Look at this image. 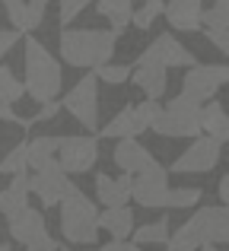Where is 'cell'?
I'll return each mask as SVG.
<instances>
[{"mask_svg":"<svg viewBox=\"0 0 229 251\" xmlns=\"http://www.w3.org/2000/svg\"><path fill=\"white\" fill-rule=\"evenodd\" d=\"M45 229H48L45 213H38L35 207H25V210H19L16 216H10V220H6V232H10V239L19 242V245H29V242L48 235Z\"/></svg>","mask_w":229,"mask_h":251,"instance_id":"obj_13","label":"cell"},{"mask_svg":"<svg viewBox=\"0 0 229 251\" xmlns=\"http://www.w3.org/2000/svg\"><path fill=\"white\" fill-rule=\"evenodd\" d=\"M57 143H61V137H35V140L25 143V162H29V169L35 172V169L48 166L57 156Z\"/></svg>","mask_w":229,"mask_h":251,"instance_id":"obj_22","label":"cell"},{"mask_svg":"<svg viewBox=\"0 0 229 251\" xmlns=\"http://www.w3.org/2000/svg\"><path fill=\"white\" fill-rule=\"evenodd\" d=\"M54 159L64 175H86L99 159V143L96 137H61Z\"/></svg>","mask_w":229,"mask_h":251,"instance_id":"obj_7","label":"cell"},{"mask_svg":"<svg viewBox=\"0 0 229 251\" xmlns=\"http://www.w3.org/2000/svg\"><path fill=\"white\" fill-rule=\"evenodd\" d=\"M0 251H13V248H10V245H0Z\"/></svg>","mask_w":229,"mask_h":251,"instance_id":"obj_44","label":"cell"},{"mask_svg":"<svg viewBox=\"0 0 229 251\" xmlns=\"http://www.w3.org/2000/svg\"><path fill=\"white\" fill-rule=\"evenodd\" d=\"M96 203L83 194L80 188L70 184L67 194L61 197V232L70 245H96L99 239V226H96Z\"/></svg>","mask_w":229,"mask_h":251,"instance_id":"obj_3","label":"cell"},{"mask_svg":"<svg viewBox=\"0 0 229 251\" xmlns=\"http://www.w3.org/2000/svg\"><path fill=\"white\" fill-rule=\"evenodd\" d=\"M130 239H134V245H166L169 242V223L159 220V223H147V226L134 229L130 232Z\"/></svg>","mask_w":229,"mask_h":251,"instance_id":"obj_25","label":"cell"},{"mask_svg":"<svg viewBox=\"0 0 229 251\" xmlns=\"http://www.w3.org/2000/svg\"><path fill=\"white\" fill-rule=\"evenodd\" d=\"M198 251H217V245H201Z\"/></svg>","mask_w":229,"mask_h":251,"instance_id":"obj_43","label":"cell"},{"mask_svg":"<svg viewBox=\"0 0 229 251\" xmlns=\"http://www.w3.org/2000/svg\"><path fill=\"white\" fill-rule=\"evenodd\" d=\"M201 134H207L210 140H217L220 147L229 140V118H226V108L220 102L201 105Z\"/></svg>","mask_w":229,"mask_h":251,"instance_id":"obj_18","label":"cell"},{"mask_svg":"<svg viewBox=\"0 0 229 251\" xmlns=\"http://www.w3.org/2000/svg\"><path fill=\"white\" fill-rule=\"evenodd\" d=\"M57 111H61V102H45L42 108H38L35 115L29 118V124H35V121H51V118H54Z\"/></svg>","mask_w":229,"mask_h":251,"instance_id":"obj_39","label":"cell"},{"mask_svg":"<svg viewBox=\"0 0 229 251\" xmlns=\"http://www.w3.org/2000/svg\"><path fill=\"white\" fill-rule=\"evenodd\" d=\"M25 96V86L19 76H13V70L10 67H3L0 64V102H19V99Z\"/></svg>","mask_w":229,"mask_h":251,"instance_id":"obj_27","label":"cell"},{"mask_svg":"<svg viewBox=\"0 0 229 251\" xmlns=\"http://www.w3.org/2000/svg\"><path fill=\"white\" fill-rule=\"evenodd\" d=\"M204 245V239H201V229L198 223H194V216L188 223H181L175 232H169V242H166V251H198Z\"/></svg>","mask_w":229,"mask_h":251,"instance_id":"obj_23","label":"cell"},{"mask_svg":"<svg viewBox=\"0 0 229 251\" xmlns=\"http://www.w3.org/2000/svg\"><path fill=\"white\" fill-rule=\"evenodd\" d=\"M96 201L105 210L127 207L130 201V175H96Z\"/></svg>","mask_w":229,"mask_h":251,"instance_id":"obj_16","label":"cell"},{"mask_svg":"<svg viewBox=\"0 0 229 251\" xmlns=\"http://www.w3.org/2000/svg\"><path fill=\"white\" fill-rule=\"evenodd\" d=\"M25 169H29V162H25V143H16L0 159V175H25Z\"/></svg>","mask_w":229,"mask_h":251,"instance_id":"obj_30","label":"cell"},{"mask_svg":"<svg viewBox=\"0 0 229 251\" xmlns=\"http://www.w3.org/2000/svg\"><path fill=\"white\" fill-rule=\"evenodd\" d=\"M93 76L99 83H108V86H121L130 80V67L127 64H102V67L93 70Z\"/></svg>","mask_w":229,"mask_h":251,"instance_id":"obj_33","label":"cell"},{"mask_svg":"<svg viewBox=\"0 0 229 251\" xmlns=\"http://www.w3.org/2000/svg\"><path fill=\"white\" fill-rule=\"evenodd\" d=\"M201 29H229V0H217V6L201 13Z\"/></svg>","mask_w":229,"mask_h":251,"instance_id":"obj_31","label":"cell"},{"mask_svg":"<svg viewBox=\"0 0 229 251\" xmlns=\"http://www.w3.org/2000/svg\"><path fill=\"white\" fill-rule=\"evenodd\" d=\"M99 251H140L134 245V242H108V245H102Z\"/></svg>","mask_w":229,"mask_h":251,"instance_id":"obj_41","label":"cell"},{"mask_svg":"<svg viewBox=\"0 0 229 251\" xmlns=\"http://www.w3.org/2000/svg\"><path fill=\"white\" fill-rule=\"evenodd\" d=\"M96 226L105 229L112 235V242H127V235L134 232V213L127 207H115V210H105V213L96 216Z\"/></svg>","mask_w":229,"mask_h":251,"instance_id":"obj_20","label":"cell"},{"mask_svg":"<svg viewBox=\"0 0 229 251\" xmlns=\"http://www.w3.org/2000/svg\"><path fill=\"white\" fill-rule=\"evenodd\" d=\"M25 178H29V194H35L42 207H54V203H61V197L67 194V188H70V178L64 175V169L57 166V159H51L48 166L35 169L32 175H25Z\"/></svg>","mask_w":229,"mask_h":251,"instance_id":"obj_11","label":"cell"},{"mask_svg":"<svg viewBox=\"0 0 229 251\" xmlns=\"http://www.w3.org/2000/svg\"><path fill=\"white\" fill-rule=\"evenodd\" d=\"M48 3H51V0H29V3H25V19H29V32H35L38 25L45 23Z\"/></svg>","mask_w":229,"mask_h":251,"instance_id":"obj_34","label":"cell"},{"mask_svg":"<svg viewBox=\"0 0 229 251\" xmlns=\"http://www.w3.org/2000/svg\"><path fill=\"white\" fill-rule=\"evenodd\" d=\"M3 3V13L6 19H10L13 32H19V35H29V19H25V0H0Z\"/></svg>","mask_w":229,"mask_h":251,"instance_id":"obj_32","label":"cell"},{"mask_svg":"<svg viewBox=\"0 0 229 251\" xmlns=\"http://www.w3.org/2000/svg\"><path fill=\"white\" fill-rule=\"evenodd\" d=\"M150 130H156L159 137H201V102L188 96H175L166 102L162 115L156 118V124Z\"/></svg>","mask_w":229,"mask_h":251,"instance_id":"obj_4","label":"cell"},{"mask_svg":"<svg viewBox=\"0 0 229 251\" xmlns=\"http://www.w3.org/2000/svg\"><path fill=\"white\" fill-rule=\"evenodd\" d=\"M162 6H166V0H143V3L130 13V25H134V29H140V32H147L150 25L162 16Z\"/></svg>","mask_w":229,"mask_h":251,"instance_id":"obj_26","label":"cell"},{"mask_svg":"<svg viewBox=\"0 0 229 251\" xmlns=\"http://www.w3.org/2000/svg\"><path fill=\"white\" fill-rule=\"evenodd\" d=\"M204 191L201 188H169L166 194V203L162 207H172V210H185V207H198Z\"/></svg>","mask_w":229,"mask_h":251,"instance_id":"obj_28","label":"cell"},{"mask_svg":"<svg viewBox=\"0 0 229 251\" xmlns=\"http://www.w3.org/2000/svg\"><path fill=\"white\" fill-rule=\"evenodd\" d=\"M169 25L175 32H198L201 29V13H204V3L201 0H169L162 6Z\"/></svg>","mask_w":229,"mask_h":251,"instance_id":"obj_17","label":"cell"},{"mask_svg":"<svg viewBox=\"0 0 229 251\" xmlns=\"http://www.w3.org/2000/svg\"><path fill=\"white\" fill-rule=\"evenodd\" d=\"M25 251H57V242L51 239V235H42V239L29 242V245H25Z\"/></svg>","mask_w":229,"mask_h":251,"instance_id":"obj_40","label":"cell"},{"mask_svg":"<svg viewBox=\"0 0 229 251\" xmlns=\"http://www.w3.org/2000/svg\"><path fill=\"white\" fill-rule=\"evenodd\" d=\"M207 42L217 45V51H229V29H204Z\"/></svg>","mask_w":229,"mask_h":251,"instance_id":"obj_36","label":"cell"},{"mask_svg":"<svg viewBox=\"0 0 229 251\" xmlns=\"http://www.w3.org/2000/svg\"><path fill=\"white\" fill-rule=\"evenodd\" d=\"M96 13L108 19L112 35L121 38L124 29L130 25V13H134V0H96Z\"/></svg>","mask_w":229,"mask_h":251,"instance_id":"obj_19","label":"cell"},{"mask_svg":"<svg viewBox=\"0 0 229 251\" xmlns=\"http://www.w3.org/2000/svg\"><path fill=\"white\" fill-rule=\"evenodd\" d=\"M194 223L201 229L204 245H226L229 242V210L226 207H198Z\"/></svg>","mask_w":229,"mask_h":251,"instance_id":"obj_12","label":"cell"},{"mask_svg":"<svg viewBox=\"0 0 229 251\" xmlns=\"http://www.w3.org/2000/svg\"><path fill=\"white\" fill-rule=\"evenodd\" d=\"M130 115H134V121H137L140 130H150L156 124V118L162 115V105L156 102V99H143L140 105H130Z\"/></svg>","mask_w":229,"mask_h":251,"instance_id":"obj_29","label":"cell"},{"mask_svg":"<svg viewBox=\"0 0 229 251\" xmlns=\"http://www.w3.org/2000/svg\"><path fill=\"white\" fill-rule=\"evenodd\" d=\"M137 61H140V64H159V67H166V70L169 67H194V64H198L191 51H188L175 35H169V32L156 35L153 42L140 51Z\"/></svg>","mask_w":229,"mask_h":251,"instance_id":"obj_10","label":"cell"},{"mask_svg":"<svg viewBox=\"0 0 229 251\" xmlns=\"http://www.w3.org/2000/svg\"><path fill=\"white\" fill-rule=\"evenodd\" d=\"M0 121H13V124H19L23 130H29V127H32L29 118H19L16 111H13V105H10V102H0Z\"/></svg>","mask_w":229,"mask_h":251,"instance_id":"obj_37","label":"cell"},{"mask_svg":"<svg viewBox=\"0 0 229 251\" xmlns=\"http://www.w3.org/2000/svg\"><path fill=\"white\" fill-rule=\"evenodd\" d=\"M61 108H67L83 127H99V80L93 74H86L74 89L64 96Z\"/></svg>","mask_w":229,"mask_h":251,"instance_id":"obj_6","label":"cell"},{"mask_svg":"<svg viewBox=\"0 0 229 251\" xmlns=\"http://www.w3.org/2000/svg\"><path fill=\"white\" fill-rule=\"evenodd\" d=\"M118 38L102 29H64L61 32V57L67 67L96 70L102 64H112Z\"/></svg>","mask_w":229,"mask_h":251,"instance_id":"obj_1","label":"cell"},{"mask_svg":"<svg viewBox=\"0 0 229 251\" xmlns=\"http://www.w3.org/2000/svg\"><path fill=\"white\" fill-rule=\"evenodd\" d=\"M220 156H223V147H220L217 140H210V137H194L191 147L181 150L178 159L172 162L175 175H201V172H213L220 162Z\"/></svg>","mask_w":229,"mask_h":251,"instance_id":"obj_8","label":"cell"},{"mask_svg":"<svg viewBox=\"0 0 229 251\" xmlns=\"http://www.w3.org/2000/svg\"><path fill=\"white\" fill-rule=\"evenodd\" d=\"M229 80V67L226 64H194V67H188L185 80H181V96L194 99V102H210L213 96H217V89H223Z\"/></svg>","mask_w":229,"mask_h":251,"instance_id":"obj_5","label":"cell"},{"mask_svg":"<svg viewBox=\"0 0 229 251\" xmlns=\"http://www.w3.org/2000/svg\"><path fill=\"white\" fill-rule=\"evenodd\" d=\"M130 83L147 99H156V102H159L169 89V70L159 67V64H140L137 61L134 67H130Z\"/></svg>","mask_w":229,"mask_h":251,"instance_id":"obj_14","label":"cell"},{"mask_svg":"<svg viewBox=\"0 0 229 251\" xmlns=\"http://www.w3.org/2000/svg\"><path fill=\"white\" fill-rule=\"evenodd\" d=\"M19 32H13V29H0V61H3V54H10L13 51V45L19 42Z\"/></svg>","mask_w":229,"mask_h":251,"instance_id":"obj_38","label":"cell"},{"mask_svg":"<svg viewBox=\"0 0 229 251\" xmlns=\"http://www.w3.org/2000/svg\"><path fill=\"white\" fill-rule=\"evenodd\" d=\"M57 251H74V248H57Z\"/></svg>","mask_w":229,"mask_h":251,"instance_id":"obj_45","label":"cell"},{"mask_svg":"<svg viewBox=\"0 0 229 251\" xmlns=\"http://www.w3.org/2000/svg\"><path fill=\"white\" fill-rule=\"evenodd\" d=\"M217 188H220V207H226V203H229V178H226V175L220 178Z\"/></svg>","mask_w":229,"mask_h":251,"instance_id":"obj_42","label":"cell"},{"mask_svg":"<svg viewBox=\"0 0 229 251\" xmlns=\"http://www.w3.org/2000/svg\"><path fill=\"white\" fill-rule=\"evenodd\" d=\"M57 3H61V25H70L89 6V0H57Z\"/></svg>","mask_w":229,"mask_h":251,"instance_id":"obj_35","label":"cell"},{"mask_svg":"<svg viewBox=\"0 0 229 251\" xmlns=\"http://www.w3.org/2000/svg\"><path fill=\"white\" fill-rule=\"evenodd\" d=\"M169 194V169L153 162V166L140 169L137 175H130V197L140 207H162Z\"/></svg>","mask_w":229,"mask_h":251,"instance_id":"obj_9","label":"cell"},{"mask_svg":"<svg viewBox=\"0 0 229 251\" xmlns=\"http://www.w3.org/2000/svg\"><path fill=\"white\" fill-rule=\"evenodd\" d=\"M23 86L35 102H57L61 96V86H64V70L61 64L51 57V51L45 48L38 38L25 35V76Z\"/></svg>","mask_w":229,"mask_h":251,"instance_id":"obj_2","label":"cell"},{"mask_svg":"<svg viewBox=\"0 0 229 251\" xmlns=\"http://www.w3.org/2000/svg\"><path fill=\"white\" fill-rule=\"evenodd\" d=\"M112 159H115V166L121 169V175H137L140 169H147V166H153V162H156V159H153V153H150V150L143 147L137 137L118 140Z\"/></svg>","mask_w":229,"mask_h":251,"instance_id":"obj_15","label":"cell"},{"mask_svg":"<svg viewBox=\"0 0 229 251\" xmlns=\"http://www.w3.org/2000/svg\"><path fill=\"white\" fill-rule=\"evenodd\" d=\"M137 134H140V127H137L134 115H130V105L118 111L105 127H99V137H108V140H127V137H137Z\"/></svg>","mask_w":229,"mask_h":251,"instance_id":"obj_24","label":"cell"},{"mask_svg":"<svg viewBox=\"0 0 229 251\" xmlns=\"http://www.w3.org/2000/svg\"><path fill=\"white\" fill-rule=\"evenodd\" d=\"M29 207V178L25 175H13V181L0 191V213L10 220L19 210Z\"/></svg>","mask_w":229,"mask_h":251,"instance_id":"obj_21","label":"cell"}]
</instances>
